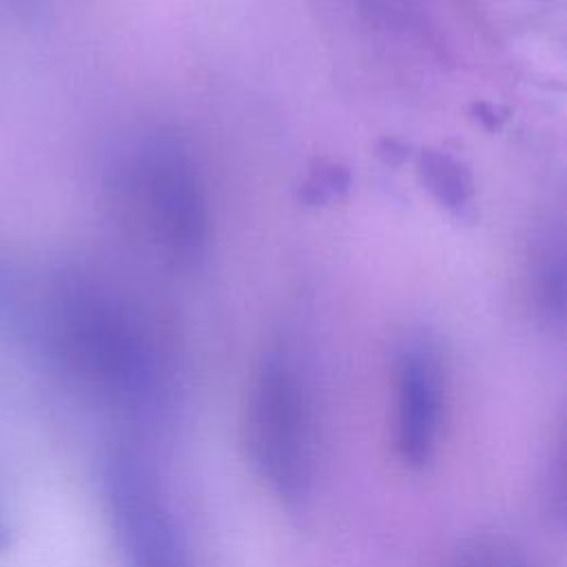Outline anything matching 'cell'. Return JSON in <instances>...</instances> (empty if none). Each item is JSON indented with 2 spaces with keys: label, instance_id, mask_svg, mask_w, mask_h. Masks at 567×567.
Listing matches in <instances>:
<instances>
[{
  "label": "cell",
  "instance_id": "obj_1",
  "mask_svg": "<svg viewBox=\"0 0 567 567\" xmlns=\"http://www.w3.org/2000/svg\"><path fill=\"white\" fill-rule=\"evenodd\" d=\"M244 443L252 467L281 501L306 498L315 474L312 401L299 365L286 352H272L250 383Z\"/></svg>",
  "mask_w": 567,
  "mask_h": 567
},
{
  "label": "cell",
  "instance_id": "obj_2",
  "mask_svg": "<svg viewBox=\"0 0 567 567\" xmlns=\"http://www.w3.org/2000/svg\"><path fill=\"white\" fill-rule=\"evenodd\" d=\"M115 507L131 567H193L175 512L153 470L126 461L115 476Z\"/></svg>",
  "mask_w": 567,
  "mask_h": 567
},
{
  "label": "cell",
  "instance_id": "obj_3",
  "mask_svg": "<svg viewBox=\"0 0 567 567\" xmlns=\"http://www.w3.org/2000/svg\"><path fill=\"white\" fill-rule=\"evenodd\" d=\"M443 416V370L436 350L408 341L394 368V447L410 467H423L439 443Z\"/></svg>",
  "mask_w": 567,
  "mask_h": 567
},
{
  "label": "cell",
  "instance_id": "obj_4",
  "mask_svg": "<svg viewBox=\"0 0 567 567\" xmlns=\"http://www.w3.org/2000/svg\"><path fill=\"white\" fill-rule=\"evenodd\" d=\"M478 567H501V565H478Z\"/></svg>",
  "mask_w": 567,
  "mask_h": 567
}]
</instances>
